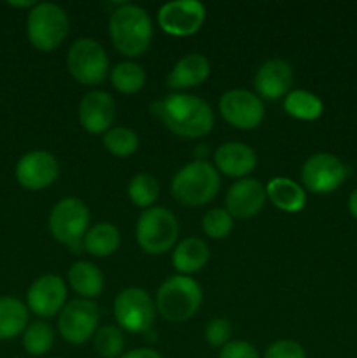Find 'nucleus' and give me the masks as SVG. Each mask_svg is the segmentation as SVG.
Wrapping results in <instances>:
<instances>
[{
  "instance_id": "obj_1",
  "label": "nucleus",
  "mask_w": 357,
  "mask_h": 358,
  "mask_svg": "<svg viewBox=\"0 0 357 358\" xmlns=\"http://www.w3.org/2000/svg\"><path fill=\"white\" fill-rule=\"evenodd\" d=\"M167 129L182 138H203L214 128V112L200 96L188 93H172L150 105Z\"/></svg>"
},
{
  "instance_id": "obj_25",
  "label": "nucleus",
  "mask_w": 357,
  "mask_h": 358,
  "mask_svg": "<svg viewBox=\"0 0 357 358\" xmlns=\"http://www.w3.org/2000/svg\"><path fill=\"white\" fill-rule=\"evenodd\" d=\"M121 245V233L111 222H98L84 234L83 247L93 257H108L118 252Z\"/></svg>"
},
{
  "instance_id": "obj_18",
  "label": "nucleus",
  "mask_w": 357,
  "mask_h": 358,
  "mask_svg": "<svg viewBox=\"0 0 357 358\" xmlns=\"http://www.w3.org/2000/svg\"><path fill=\"white\" fill-rule=\"evenodd\" d=\"M294 83L293 66L282 58L266 59L254 76V87L259 98L275 101L290 93Z\"/></svg>"
},
{
  "instance_id": "obj_11",
  "label": "nucleus",
  "mask_w": 357,
  "mask_h": 358,
  "mask_svg": "<svg viewBox=\"0 0 357 358\" xmlns=\"http://www.w3.org/2000/svg\"><path fill=\"white\" fill-rule=\"evenodd\" d=\"M100 310L98 304L88 299L70 301L58 317V332L70 345H84L93 339L98 331Z\"/></svg>"
},
{
  "instance_id": "obj_23",
  "label": "nucleus",
  "mask_w": 357,
  "mask_h": 358,
  "mask_svg": "<svg viewBox=\"0 0 357 358\" xmlns=\"http://www.w3.org/2000/svg\"><path fill=\"white\" fill-rule=\"evenodd\" d=\"M69 285L80 299H94L104 290V273L90 261H77L69 269Z\"/></svg>"
},
{
  "instance_id": "obj_15",
  "label": "nucleus",
  "mask_w": 357,
  "mask_h": 358,
  "mask_svg": "<svg viewBox=\"0 0 357 358\" xmlns=\"http://www.w3.org/2000/svg\"><path fill=\"white\" fill-rule=\"evenodd\" d=\"M66 304V285L62 276L42 275L27 290V308L41 318H52Z\"/></svg>"
},
{
  "instance_id": "obj_35",
  "label": "nucleus",
  "mask_w": 357,
  "mask_h": 358,
  "mask_svg": "<svg viewBox=\"0 0 357 358\" xmlns=\"http://www.w3.org/2000/svg\"><path fill=\"white\" fill-rule=\"evenodd\" d=\"M219 358H261L258 350L247 341H230L219 352Z\"/></svg>"
},
{
  "instance_id": "obj_10",
  "label": "nucleus",
  "mask_w": 357,
  "mask_h": 358,
  "mask_svg": "<svg viewBox=\"0 0 357 358\" xmlns=\"http://www.w3.org/2000/svg\"><path fill=\"white\" fill-rule=\"evenodd\" d=\"M349 177V168L340 157L329 152H317L301 166L303 189L314 194H329L336 191Z\"/></svg>"
},
{
  "instance_id": "obj_17",
  "label": "nucleus",
  "mask_w": 357,
  "mask_h": 358,
  "mask_svg": "<svg viewBox=\"0 0 357 358\" xmlns=\"http://www.w3.org/2000/svg\"><path fill=\"white\" fill-rule=\"evenodd\" d=\"M266 199V187L258 178H240L227 189L226 210L233 219L247 220L261 212Z\"/></svg>"
},
{
  "instance_id": "obj_22",
  "label": "nucleus",
  "mask_w": 357,
  "mask_h": 358,
  "mask_svg": "<svg viewBox=\"0 0 357 358\" xmlns=\"http://www.w3.org/2000/svg\"><path fill=\"white\" fill-rule=\"evenodd\" d=\"M266 198L279 210L286 213H298L307 205V194L303 185L287 177H275L265 185Z\"/></svg>"
},
{
  "instance_id": "obj_20",
  "label": "nucleus",
  "mask_w": 357,
  "mask_h": 358,
  "mask_svg": "<svg viewBox=\"0 0 357 358\" xmlns=\"http://www.w3.org/2000/svg\"><path fill=\"white\" fill-rule=\"evenodd\" d=\"M210 76V62L206 56L200 52H191L178 59L170 70L167 77V86L170 90L181 91L189 87H198L209 79Z\"/></svg>"
},
{
  "instance_id": "obj_33",
  "label": "nucleus",
  "mask_w": 357,
  "mask_h": 358,
  "mask_svg": "<svg viewBox=\"0 0 357 358\" xmlns=\"http://www.w3.org/2000/svg\"><path fill=\"white\" fill-rule=\"evenodd\" d=\"M231 324L226 318H214L205 327V339L214 348H223L230 343Z\"/></svg>"
},
{
  "instance_id": "obj_36",
  "label": "nucleus",
  "mask_w": 357,
  "mask_h": 358,
  "mask_svg": "<svg viewBox=\"0 0 357 358\" xmlns=\"http://www.w3.org/2000/svg\"><path fill=\"white\" fill-rule=\"evenodd\" d=\"M119 358H163V357L153 348H136V350H130V352L122 353Z\"/></svg>"
},
{
  "instance_id": "obj_32",
  "label": "nucleus",
  "mask_w": 357,
  "mask_h": 358,
  "mask_svg": "<svg viewBox=\"0 0 357 358\" xmlns=\"http://www.w3.org/2000/svg\"><path fill=\"white\" fill-rule=\"evenodd\" d=\"M202 229L212 240H223L233 231V217L226 208H212L203 215Z\"/></svg>"
},
{
  "instance_id": "obj_2",
  "label": "nucleus",
  "mask_w": 357,
  "mask_h": 358,
  "mask_svg": "<svg viewBox=\"0 0 357 358\" xmlns=\"http://www.w3.org/2000/svg\"><path fill=\"white\" fill-rule=\"evenodd\" d=\"M108 35L115 51L128 58L142 56L153 41V21L144 7L119 3L108 17Z\"/></svg>"
},
{
  "instance_id": "obj_7",
  "label": "nucleus",
  "mask_w": 357,
  "mask_h": 358,
  "mask_svg": "<svg viewBox=\"0 0 357 358\" xmlns=\"http://www.w3.org/2000/svg\"><path fill=\"white\" fill-rule=\"evenodd\" d=\"M66 69L79 84L98 86L108 76V56L94 38H77L66 55Z\"/></svg>"
},
{
  "instance_id": "obj_4",
  "label": "nucleus",
  "mask_w": 357,
  "mask_h": 358,
  "mask_svg": "<svg viewBox=\"0 0 357 358\" xmlns=\"http://www.w3.org/2000/svg\"><path fill=\"white\" fill-rule=\"evenodd\" d=\"M203 303L202 287L191 276L175 275L164 280L156 294V310L168 322H186L198 313Z\"/></svg>"
},
{
  "instance_id": "obj_13",
  "label": "nucleus",
  "mask_w": 357,
  "mask_h": 358,
  "mask_svg": "<svg viewBox=\"0 0 357 358\" xmlns=\"http://www.w3.org/2000/svg\"><path fill=\"white\" fill-rule=\"evenodd\" d=\"M219 112L224 121L238 129H254L265 119V105L247 90H230L220 96Z\"/></svg>"
},
{
  "instance_id": "obj_12",
  "label": "nucleus",
  "mask_w": 357,
  "mask_h": 358,
  "mask_svg": "<svg viewBox=\"0 0 357 358\" xmlns=\"http://www.w3.org/2000/svg\"><path fill=\"white\" fill-rule=\"evenodd\" d=\"M205 6L198 0H174L158 10V24L172 37L195 35L205 23Z\"/></svg>"
},
{
  "instance_id": "obj_9",
  "label": "nucleus",
  "mask_w": 357,
  "mask_h": 358,
  "mask_svg": "<svg viewBox=\"0 0 357 358\" xmlns=\"http://www.w3.org/2000/svg\"><path fill=\"white\" fill-rule=\"evenodd\" d=\"M90 224V210L79 198H63L52 206L48 219L51 236L66 247H77L84 240Z\"/></svg>"
},
{
  "instance_id": "obj_8",
  "label": "nucleus",
  "mask_w": 357,
  "mask_h": 358,
  "mask_svg": "<svg viewBox=\"0 0 357 358\" xmlns=\"http://www.w3.org/2000/svg\"><path fill=\"white\" fill-rule=\"evenodd\" d=\"M156 304L149 292L140 287H128L121 290L114 299V318L118 327L130 334L147 332L154 324Z\"/></svg>"
},
{
  "instance_id": "obj_3",
  "label": "nucleus",
  "mask_w": 357,
  "mask_h": 358,
  "mask_svg": "<svg viewBox=\"0 0 357 358\" xmlns=\"http://www.w3.org/2000/svg\"><path fill=\"white\" fill-rule=\"evenodd\" d=\"M170 189L175 201L181 205L203 206L219 192V171L209 161H191L175 173Z\"/></svg>"
},
{
  "instance_id": "obj_39",
  "label": "nucleus",
  "mask_w": 357,
  "mask_h": 358,
  "mask_svg": "<svg viewBox=\"0 0 357 358\" xmlns=\"http://www.w3.org/2000/svg\"><path fill=\"white\" fill-rule=\"evenodd\" d=\"M56 358H59V357H56Z\"/></svg>"
},
{
  "instance_id": "obj_30",
  "label": "nucleus",
  "mask_w": 357,
  "mask_h": 358,
  "mask_svg": "<svg viewBox=\"0 0 357 358\" xmlns=\"http://www.w3.org/2000/svg\"><path fill=\"white\" fill-rule=\"evenodd\" d=\"M160 196V184L153 175L139 173L130 180L128 198L139 208H150Z\"/></svg>"
},
{
  "instance_id": "obj_29",
  "label": "nucleus",
  "mask_w": 357,
  "mask_h": 358,
  "mask_svg": "<svg viewBox=\"0 0 357 358\" xmlns=\"http://www.w3.org/2000/svg\"><path fill=\"white\" fill-rule=\"evenodd\" d=\"M108 154L115 157H130L139 149V135L128 126H114L102 138Z\"/></svg>"
},
{
  "instance_id": "obj_26",
  "label": "nucleus",
  "mask_w": 357,
  "mask_h": 358,
  "mask_svg": "<svg viewBox=\"0 0 357 358\" xmlns=\"http://www.w3.org/2000/svg\"><path fill=\"white\" fill-rule=\"evenodd\" d=\"M284 110L300 121H315L324 112V103L317 94L304 90H294L284 98Z\"/></svg>"
},
{
  "instance_id": "obj_5",
  "label": "nucleus",
  "mask_w": 357,
  "mask_h": 358,
  "mask_svg": "<svg viewBox=\"0 0 357 358\" xmlns=\"http://www.w3.org/2000/svg\"><path fill=\"white\" fill-rule=\"evenodd\" d=\"M69 16L58 3L38 2L28 10L27 37L37 51L58 49L69 35Z\"/></svg>"
},
{
  "instance_id": "obj_37",
  "label": "nucleus",
  "mask_w": 357,
  "mask_h": 358,
  "mask_svg": "<svg viewBox=\"0 0 357 358\" xmlns=\"http://www.w3.org/2000/svg\"><path fill=\"white\" fill-rule=\"evenodd\" d=\"M346 206H349V212L354 219L357 220V189H354L349 196V201H346Z\"/></svg>"
},
{
  "instance_id": "obj_14",
  "label": "nucleus",
  "mask_w": 357,
  "mask_h": 358,
  "mask_svg": "<svg viewBox=\"0 0 357 358\" xmlns=\"http://www.w3.org/2000/svg\"><path fill=\"white\" fill-rule=\"evenodd\" d=\"M18 184L28 191H42L56 182L59 175L58 159L49 150L35 149L23 154L14 168Z\"/></svg>"
},
{
  "instance_id": "obj_34",
  "label": "nucleus",
  "mask_w": 357,
  "mask_h": 358,
  "mask_svg": "<svg viewBox=\"0 0 357 358\" xmlns=\"http://www.w3.org/2000/svg\"><path fill=\"white\" fill-rule=\"evenodd\" d=\"M265 358H307V352L298 341L280 339L266 348Z\"/></svg>"
},
{
  "instance_id": "obj_21",
  "label": "nucleus",
  "mask_w": 357,
  "mask_h": 358,
  "mask_svg": "<svg viewBox=\"0 0 357 358\" xmlns=\"http://www.w3.org/2000/svg\"><path fill=\"white\" fill-rule=\"evenodd\" d=\"M210 259L209 245L202 238H184L178 241L172 254V264L178 275H192L202 271Z\"/></svg>"
},
{
  "instance_id": "obj_27",
  "label": "nucleus",
  "mask_w": 357,
  "mask_h": 358,
  "mask_svg": "<svg viewBox=\"0 0 357 358\" xmlns=\"http://www.w3.org/2000/svg\"><path fill=\"white\" fill-rule=\"evenodd\" d=\"M146 70L136 62H121L111 70V84L118 93L135 94L146 86Z\"/></svg>"
},
{
  "instance_id": "obj_6",
  "label": "nucleus",
  "mask_w": 357,
  "mask_h": 358,
  "mask_svg": "<svg viewBox=\"0 0 357 358\" xmlns=\"http://www.w3.org/2000/svg\"><path fill=\"white\" fill-rule=\"evenodd\" d=\"M178 220L163 206H150L140 213L135 227L139 247L149 255H161L175 248L178 238Z\"/></svg>"
},
{
  "instance_id": "obj_19",
  "label": "nucleus",
  "mask_w": 357,
  "mask_h": 358,
  "mask_svg": "<svg viewBox=\"0 0 357 358\" xmlns=\"http://www.w3.org/2000/svg\"><path fill=\"white\" fill-rule=\"evenodd\" d=\"M255 164L258 156L247 143L226 142L214 154V166L226 177L247 178L255 170Z\"/></svg>"
},
{
  "instance_id": "obj_24",
  "label": "nucleus",
  "mask_w": 357,
  "mask_h": 358,
  "mask_svg": "<svg viewBox=\"0 0 357 358\" xmlns=\"http://www.w3.org/2000/svg\"><path fill=\"white\" fill-rule=\"evenodd\" d=\"M28 325V308L10 296L0 297V341H9L24 332Z\"/></svg>"
},
{
  "instance_id": "obj_16",
  "label": "nucleus",
  "mask_w": 357,
  "mask_h": 358,
  "mask_svg": "<svg viewBox=\"0 0 357 358\" xmlns=\"http://www.w3.org/2000/svg\"><path fill=\"white\" fill-rule=\"evenodd\" d=\"M79 122L91 135H105L115 117V101L108 93L100 90L88 91L77 107Z\"/></svg>"
},
{
  "instance_id": "obj_38",
  "label": "nucleus",
  "mask_w": 357,
  "mask_h": 358,
  "mask_svg": "<svg viewBox=\"0 0 357 358\" xmlns=\"http://www.w3.org/2000/svg\"><path fill=\"white\" fill-rule=\"evenodd\" d=\"M9 6L13 7H20V9H31L35 6V2H9Z\"/></svg>"
},
{
  "instance_id": "obj_28",
  "label": "nucleus",
  "mask_w": 357,
  "mask_h": 358,
  "mask_svg": "<svg viewBox=\"0 0 357 358\" xmlns=\"http://www.w3.org/2000/svg\"><path fill=\"white\" fill-rule=\"evenodd\" d=\"M21 345L24 352L31 357H42L49 353L55 345V331L48 322H31L21 334Z\"/></svg>"
},
{
  "instance_id": "obj_31",
  "label": "nucleus",
  "mask_w": 357,
  "mask_h": 358,
  "mask_svg": "<svg viewBox=\"0 0 357 358\" xmlns=\"http://www.w3.org/2000/svg\"><path fill=\"white\" fill-rule=\"evenodd\" d=\"M93 348L102 358H119L125 350V332L115 325H104L94 332Z\"/></svg>"
}]
</instances>
